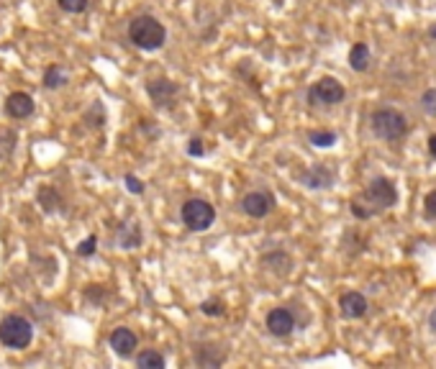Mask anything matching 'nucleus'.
I'll use <instances>...</instances> for the list:
<instances>
[{
	"label": "nucleus",
	"mask_w": 436,
	"mask_h": 369,
	"mask_svg": "<svg viewBox=\"0 0 436 369\" xmlns=\"http://www.w3.org/2000/svg\"><path fill=\"white\" fill-rule=\"evenodd\" d=\"M182 223L188 226L190 231H206L213 226L216 221V208L208 200H201V198H190V200L182 203Z\"/></svg>",
	"instance_id": "obj_5"
},
{
	"label": "nucleus",
	"mask_w": 436,
	"mask_h": 369,
	"mask_svg": "<svg viewBox=\"0 0 436 369\" xmlns=\"http://www.w3.org/2000/svg\"><path fill=\"white\" fill-rule=\"evenodd\" d=\"M136 334L131 329H116L113 334H111V349L116 351L118 356H131L136 349Z\"/></svg>",
	"instance_id": "obj_10"
},
{
	"label": "nucleus",
	"mask_w": 436,
	"mask_h": 369,
	"mask_svg": "<svg viewBox=\"0 0 436 369\" xmlns=\"http://www.w3.org/2000/svg\"><path fill=\"white\" fill-rule=\"evenodd\" d=\"M147 93L157 106H172L174 95H177V85L169 80H155L147 85Z\"/></svg>",
	"instance_id": "obj_11"
},
{
	"label": "nucleus",
	"mask_w": 436,
	"mask_h": 369,
	"mask_svg": "<svg viewBox=\"0 0 436 369\" xmlns=\"http://www.w3.org/2000/svg\"><path fill=\"white\" fill-rule=\"evenodd\" d=\"M429 154L436 159V134H434V136H429Z\"/></svg>",
	"instance_id": "obj_27"
},
{
	"label": "nucleus",
	"mask_w": 436,
	"mask_h": 369,
	"mask_svg": "<svg viewBox=\"0 0 436 369\" xmlns=\"http://www.w3.org/2000/svg\"><path fill=\"white\" fill-rule=\"evenodd\" d=\"M118 242H121L123 249H136L141 244V231L139 226H134V223H128V226H121V231H118Z\"/></svg>",
	"instance_id": "obj_16"
},
{
	"label": "nucleus",
	"mask_w": 436,
	"mask_h": 369,
	"mask_svg": "<svg viewBox=\"0 0 436 369\" xmlns=\"http://www.w3.org/2000/svg\"><path fill=\"white\" fill-rule=\"evenodd\" d=\"M136 367L139 369H162L164 367V356L155 349H147L136 356Z\"/></svg>",
	"instance_id": "obj_15"
},
{
	"label": "nucleus",
	"mask_w": 436,
	"mask_h": 369,
	"mask_svg": "<svg viewBox=\"0 0 436 369\" xmlns=\"http://www.w3.org/2000/svg\"><path fill=\"white\" fill-rule=\"evenodd\" d=\"M301 180L306 182V188H313V190L331 188V182H334V172H331V169H326V167H313V169H308V172H306Z\"/></svg>",
	"instance_id": "obj_13"
},
{
	"label": "nucleus",
	"mask_w": 436,
	"mask_h": 369,
	"mask_svg": "<svg viewBox=\"0 0 436 369\" xmlns=\"http://www.w3.org/2000/svg\"><path fill=\"white\" fill-rule=\"evenodd\" d=\"M421 108L429 115H434L436 118V88H429L426 93L421 95Z\"/></svg>",
	"instance_id": "obj_21"
},
{
	"label": "nucleus",
	"mask_w": 436,
	"mask_h": 369,
	"mask_svg": "<svg viewBox=\"0 0 436 369\" xmlns=\"http://www.w3.org/2000/svg\"><path fill=\"white\" fill-rule=\"evenodd\" d=\"M339 308H342V316L344 318H362L364 313H367V297L362 295V293H344L342 297H339Z\"/></svg>",
	"instance_id": "obj_9"
},
{
	"label": "nucleus",
	"mask_w": 436,
	"mask_h": 369,
	"mask_svg": "<svg viewBox=\"0 0 436 369\" xmlns=\"http://www.w3.org/2000/svg\"><path fill=\"white\" fill-rule=\"evenodd\" d=\"M344 85L334 77H323V80L313 82L308 90V103L311 106H336V103L344 101Z\"/></svg>",
	"instance_id": "obj_6"
},
{
	"label": "nucleus",
	"mask_w": 436,
	"mask_h": 369,
	"mask_svg": "<svg viewBox=\"0 0 436 369\" xmlns=\"http://www.w3.org/2000/svg\"><path fill=\"white\" fill-rule=\"evenodd\" d=\"M95 249H98V239H95V236H87L85 242L77 246V254H80V256H93Z\"/></svg>",
	"instance_id": "obj_24"
},
{
	"label": "nucleus",
	"mask_w": 436,
	"mask_h": 369,
	"mask_svg": "<svg viewBox=\"0 0 436 369\" xmlns=\"http://www.w3.org/2000/svg\"><path fill=\"white\" fill-rule=\"evenodd\" d=\"M423 215L429 218V221H436V190H431L426 195V200H423Z\"/></svg>",
	"instance_id": "obj_22"
},
{
	"label": "nucleus",
	"mask_w": 436,
	"mask_h": 369,
	"mask_svg": "<svg viewBox=\"0 0 436 369\" xmlns=\"http://www.w3.org/2000/svg\"><path fill=\"white\" fill-rule=\"evenodd\" d=\"M369 62H372V54H369V47L367 44H354L352 52H349V67L354 69V72H364L369 67Z\"/></svg>",
	"instance_id": "obj_14"
},
{
	"label": "nucleus",
	"mask_w": 436,
	"mask_h": 369,
	"mask_svg": "<svg viewBox=\"0 0 436 369\" xmlns=\"http://www.w3.org/2000/svg\"><path fill=\"white\" fill-rule=\"evenodd\" d=\"M201 310L206 313V316L218 318V316H223V302H221V300H206V302L201 305Z\"/></svg>",
	"instance_id": "obj_23"
},
{
	"label": "nucleus",
	"mask_w": 436,
	"mask_h": 369,
	"mask_svg": "<svg viewBox=\"0 0 436 369\" xmlns=\"http://www.w3.org/2000/svg\"><path fill=\"white\" fill-rule=\"evenodd\" d=\"M34 339V329L23 316H6L0 321V341L8 349H26Z\"/></svg>",
	"instance_id": "obj_4"
},
{
	"label": "nucleus",
	"mask_w": 436,
	"mask_h": 369,
	"mask_svg": "<svg viewBox=\"0 0 436 369\" xmlns=\"http://www.w3.org/2000/svg\"><path fill=\"white\" fill-rule=\"evenodd\" d=\"M188 154H190V157H203V154H206V147H203V141L198 139V136H195V139H190Z\"/></svg>",
	"instance_id": "obj_25"
},
{
	"label": "nucleus",
	"mask_w": 436,
	"mask_h": 369,
	"mask_svg": "<svg viewBox=\"0 0 436 369\" xmlns=\"http://www.w3.org/2000/svg\"><path fill=\"white\" fill-rule=\"evenodd\" d=\"M60 3L62 11H67V13H82V11H87V6H90V0H57Z\"/></svg>",
	"instance_id": "obj_20"
},
{
	"label": "nucleus",
	"mask_w": 436,
	"mask_h": 369,
	"mask_svg": "<svg viewBox=\"0 0 436 369\" xmlns=\"http://www.w3.org/2000/svg\"><path fill=\"white\" fill-rule=\"evenodd\" d=\"M272 208H275V195L264 193V190L244 195V200H242V210L247 215H252V218H264Z\"/></svg>",
	"instance_id": "obj_7"
},
{
	"label": "nucleus",
	"mask_w": 436,
	"mask_h": 369,
	"mask_svg": "<svg viewBox=\"0 0 436 369\" xmlns=\"http://www.w3.org/2000/svg\"><path fill=\"white\" fill-rule=\"evenodd\" d=\"M429 326L436 331V310H434V313H431V318H429Z\"/></svg>",
	"instance_id": "obj_28"
},
{
	"label": "nucleus",
	"mask_w": 436,
	"mask_h": 369,
	"mask_svg": "<svg viewBox=\"0 0 436 369\" xmlns=\"http://www.w3.org/2000/svg\"><path fill=\"white\" fill-rule=\"evenodd\" d=\"M369 128H372V134L377 139L398 141L408 134V121H406V115L401 110H396V108H380L369 118Z\"/></svg>",
	"instance_id": "obj_3"
},
{
	"label": "nucleus",
	"mask_w": 436,
	"mask_h": 369,
	"mask_svg": "<svg viewBox=\"0 0 436 369\" xmlns=\"http://www.w3.org/2000/svg\"><path fill=\"white\" fill-rule=\"evenodd\" d=\"M267 329L272 336H280V339H285V336H290L293 331H296V316L290 313L288 308H275L267 313Z\"/></svg>",
	"instance_id": "obj_8"
},
{
	"label": "nucleus",
	"mask_w": 436,
	"mask_h": 369,
	"mask_svg": "<svg viewBox=\"0 0 436 369\" xmlns=\"http://www.w3.org/2000/svg\"><path fill=\"white\" fill-rule=\"evenodd\" d=\"M65 82H67V74H65L62 67H49L47 74H44V85L47 88H62Z\"/></svg>",
	"instance_id": "obj_19"
},
{
	"label": "nucleus",
	"mask_w": 436,
	"mask_h": 369,
	"mask_svg": "<svg viewBox=\"0 0 436 369\" xmlns=\"http://www.w3.org/2000/svg\"><path fill=\"white\" fill-rule=\"evenodd\" d=\"M6 110L13 118H28V115L34 113V98L26 93H13L6 101Z\"/></svg>",
	"instance_id": "obj_12"
},
{
	"label": "nucleus",
	"mask_w": 436,
	"mask_h": 369,
	"mask_svg": "<svg viewBox=\"0 0 436 369\" xmlns=\"http://www.w3.org/2000/svg\"><path fill=\"white\" fill-rule=\"evenodd\" d=\"M128 39L134 41L139 49L155 52V49L164 47L167 31H164V26H162L157 18H152V16H139V18H134L128 23Z\"/></svg>",
	"instance_id": "obj_1"
},
{
	"label": "nucleus",
	"mask_w": 436,
	"mask_h": 369,
	"mask_svg": "<svg viewBox=\"0 0 436 369\" xmlns=\"http://www.w3.org/2000/svg\"><path fill=\"white\" fill-rule=\"evenodd\" d=\"M195 362L201 364V367H221L223 356H213L208 346H201V349L195 351Z\"/></svg>",
	"instance_id": "obj_17"
},
{
	"label": "nucleus",
	"mask_w": 436,
	"mask_h": 369,
	"mask_svg": "<svg viewBox=\"0 0 436 369\" xmlns=\"http://www.w3.org/2000/svg\"><path fill=\"white\" fill-rule=\"evenodd\" d=\"M357 200L362 203V205H367L372 213H383V210L393 208L398 203V188L396 182L388 180V177H375V180L369 182L367 188L359 193V198Z\"/></svg>",
	"instance_id": "obj_2"
},
{
	"label": "nucleus",
	"mask_w": 436,
	"mask_h": 369,
	"mask_svg": "<svg viewBox=\"0 0 436 369\" xmlns=\"http://www.w3.org/2000/svg\"><path fill=\"white\" fill-rule=\"evenodd\" d=\"M308 141L313 144V147L326 149V147H334V144H336V134H334V131H311Z\"/></svg>",
	"instance_id": "obj_18"
},
{
	"label": "nucleus",
	"mask_w": 436,
	"mask_h": 369,
	"mask_svg": "<svg viewBox=\"0 0 436 369\" xmlns=\"http://www.w3.org/2000/svg\"><path fill=\"white\" fill-rule=\"evenodd\" d=\"M431 36H434V39H436V26H434V28H431Z\"/></svg>",
	"instance_id": "obj_29"
},
{
	"label": "nucleus",
	"mask_w": 436,
	"mask_h": 369,
	"mask_svg": "<svg viewBox=\"0 0 436 369\" xmlns=\"http://www.w3.org/2000/svg\"><path fill=\"white\" fill-rule=\"evenodd\" d=\"M126 188H128V193H134V195L144 193V185H141V182L136 180L134 175H126Z\"/></svg>",
	"instance_id": "obj_26"
}]
</instances>
